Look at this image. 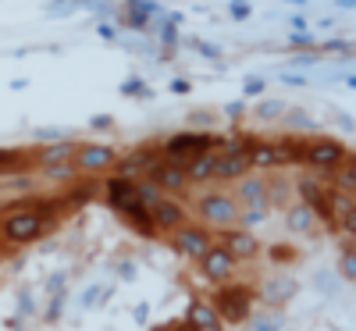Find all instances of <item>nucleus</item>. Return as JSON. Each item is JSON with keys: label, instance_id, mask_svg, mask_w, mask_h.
Returning <instances> with one entry per match:
<instances>
[{"label": "nucleus", "instance_id": "nucleus-1", "mask_svg": "<svg viewBox=\"0 0 356 331\" xmlns=\"http://www.w3.org/2000/svg\"><path fill=\"white\" fill-rule=\"evenodd\" d=\"M211 150H214V136H211V132H178V136H171V139L161 146V154H164L168 164L186 168L193 157L211 154Z\"/></svg>", "mask_w": 356, "mask_h": 331}, {"label": "nucleus", "instance_id": "nucleus-2", "mask_svg": "<svg viewBox=\"0 0 356 331\" xmlns=\"http://www.w3.org/2000/svg\"><path fill=\"white\" fill-rule=\"evenodd\" d=\"M211 307L218 310L221 321L243 324V321L253 314V289H250V285H221Z\"/></svg>", "mask_w": 356, "mask_h": 331}, {"label": "nucleus", "instance_id": "nucleus-3", "mask_svg": "<svg viewBox=\"0 0 356 331\" xmlns=\"http://www.w3.org/2000/svg\"><path fill=\"white\" fill-rule=\"evenodd\" d=\"M50 221H43L36 210H29V207H18L15 214H8L4 228H0V235H4V243L8 246H25V243H33V239H40L47 232Z\"/></svg>", "mask_w": 356, "mask_h": 331}, {"label": "nucleus", "instance_id": "nucleus-4", "mask_svg": "<svg viewBox=\"0 0 356 331\" xmlns=\"http://www.w3.org/2000/svg\"><path fill=\"white\" fill-rule=\"evenodd\" d=\"M196 214H200L207 225H218V228L225 232V228H235L239 203H235L232 196H225V193H207V196H200V203H196Z\"/></svg>", "mask_w": 356, "mask_h": 331}, {"label": "nucleus", "instance_id": "nucleus-5", "mask_svg": "<svg viewBox=\"0 0 356 331\" xmlns=\"http://www.w3.org/2000/svg\"><path fill=\"white\" fill-rule=\"evenodd\" d=\"M349 161V150L339 143V139H310L307 143V164L310 168H317V171H335V168H342Z\"/></svg>", "mask_w": 356, "mask_h": 331}, {"label": "nucleus", "instance_id": "nucleus-6", "mask_svg": "<svg viewBox=\"0 0 356 331\" xmlns=\"http://www.w3.org/2000/svg\"><path fill=\"white\" fill-rule=\"evenodd\" d=\"M114 164H118V154L107 143H82L75 154V171H82V175H104Z\"/></svg>", "mask_w": 356, "mask_h": 331}, {"label": "nucleus", "instance_id": "nucleus-7", "mask_svg": "<svg viewBox=\"0 0 356 331\" xmlns=\"http://www.w3.org/2000/svg\"><path fill=\"white\" fill-rule=\"evenodd\" d=\"M164 154H161V146H139L132 150L129 157H118V178H129V182H139V175H150L154 164H161Z\"/></svg>", "mask_w": 356, "mask_h": 331}, {"label": "nucleus", "instance_id": "nucleus-8", "mask_svg": "<svg viewBox=\"0 0 356 331\" xmlns=\"http://www.w3.org/2000/svg\"><path fill=\"white\" fill-rule=\"evenodd\" d=\"M175 239V250L182 253V257H189V260H203V253L214 246V239H211V232L207 228H200V225H182L178 232H171Z\"/></svg>", "mask_w": 356, "mask_h": 331}, {"label": "nucleus", "instance_id": "nucleus-9", "mask_svg": "<svg viewBox=\"0 0 356 331\" xmlns=\"http://www.w3.org/2000/svg\"><path fill=\"white\" fill-rule=\"evenodd\" d=\"M235 264L239 260H253L260 253V243H257V235L253 232H243V228H225L221 232V243H218Z\"/></svg>", "mask_w": 356, "mask_h": 331}, {"label": "nucleus", "instance_id": "nucleus-10", "mask_svg": "<svg viewBox=\"0 0 356 331\" xmlns=\"http://www.w3.org/2000/svg\"><path fill=\"white\" fill-rule=\"evenodd\" d=\"M296 292H300V282L292 275H271L260 285V303L267 310H275V307H285L289 299H296Z\"/></svg>", "mask_w": 356, "mask_h": 331}, {"label": "nucleus", "instance_id": "nucleus-11", "mask_svg": "<svg viewBox=\"0 0 356 331\" xmlns=\"http://www.w3.org/2000/svg\"><path fill=\"white\" fill-rule=\"evenodd\" d=\"M200 271H203V278L207 282H218V285H228V278L235 275V260L214 243L211 250L203 253V260H200Z\"/></svg>", "mask_w": 356, "mask_h": 331}, {"label": "nucleus", "instance_id": "nucleus-12", "mask_svg": "<svg viewBox=\"0 0 356 331\" xmlns=\"http://www.w3.org/2000/svg\"><path fill=\"white\" fill-rule=\"evenodd\" d=\"M150 218H154V228L157 232H178L186 225V207L178 203V200H171V196H164L154 210H150Z\"/></svg>", "mask_w": 356, "mask_h": 331}, {"label": "nucleus", "instance_id": "nucleus-13", "mask_svg": "<svg viewBox=\"0 0 356 331\" xmlns=\"http://www.w3.org/2000/svg\"><path fill=\"white\" fill-rule=\"evenodd\" d=\"M146 178H150V182H154L164 196H168V193H182V189L189 186V182H186V171H182V168H175V164H168V161L154 164Z\"/></svg>", "mask_w": 356, "mask_h": 331}, {"label": "nucleus", "instance_id": "nucleus-14", "mask_svg": "<svg viewBox=\"0 0 356 331\" xmlns=\"http://www.w3.org/2000/svg\"><path fill=\"white\" fill-rule=\"evenodd\" d=\"M75 154H79V143L75 139H61V143H50L36 154V164L47 171V168H57V164H75Z\"/></svg>", "mask_w": 356, "mask_h": 331}, {"label": "nucleus", "instance_id": "nucleus-15", "mask_svg": "<svg viewBox=\"0 0 356 331\" xmlns=\"http://www.w3.org/2000/svg\"><path fill=\"white\" fill-rule=\"evenodd\" d=\"M186 321H189L196 331H225V328H221V317H218V310L211 307V299H189Z\"/></svg>", "mask_w": 356, "mask_h": 331}, {"label": "nucleus", "instance_id": "nucleus-16", "mask_svg": "<svg viewBox=\"0 0 356 331\" xmlns=\"http://www.w3.org/2000/svg\"><path fill=\"white\" fill-rule=\"evenodd\" d=\"M250 175V157L235 154V157H218L214 154V178L218 182H239V178Z\"/></svg>", "mask_w": 356, "mask_h": 331}, {"label": "nucleus", "instance_id": "nucleus-17", "mask_svg": "<svg viewBox=\"0 0 356 331\" xmlns=\"http://www.w3.org/2000/svg\"><path fill=\"white\" fill-rule=\"evenodd\" d=\"M118 214H122L139 235H154L157 228H154V218H150V210H146L143 203H136V200H129L125 207H118Z\"/></svg>", "mask_w": 356, "mask_h": 331}, {"label": "nucleus", "instance_id": "nucleus-18", "mask_svg": "<svg viewBox=\"0 0 356 331\" xmlns=\"http://www.w3.org/2000/svg\"><path fill=\"white\" fill-rule=\"evenodd\" d=\"M104 200H107V207H125L129 200H136V182H129V178H107V186H104Z\"/></svg>", "mask_w": 356, "mask_h": 331}, {"label": "nucleus", "instance_id": "nucleus-19", "mask_svg": "<svg viewBox=\"0 0 356 331\" xmlns=\"http://www.w3.org/2000/svg\"><path fill=\"white\" fill-rule=\"evenodd\" d=\"M157 11H161V4H154V0H129V4H125V25L146 29Z\"/></svg>", "mask_w": 356, "mask_h": 331}, {"label": "nucleus", "instance_id": "nucleus-20", "mask_svg": "<svg viewBox=\"0 0 356 331\" xmlns=\"http://www.w3.org/2000/svg\"><path fill=\"white\" fill-rule=\"evenodd\" d=\"M275 154H278V168H285V164H307V143L303 139H278Z\"/></svg>", "mask_w": 356, "mask_h": 331}, {"label": "nucleus", "instance_id": "nucleus-21", "mask_svg": "<svg viewBox=\"0 0 356 331\" xmlns=\"http://www.w3.org/2000/svg\"><path fill=\"white\" fill-rule=\"evenodd\" d=\"M250 171L257 168V171H267V168H278V154H275V143H260V139H253V146H250Z\"/></svg>", "mask_w": 356, "mask_h": 331}, {"label": "nucleus", "instance_id": "nucleus-22", "mask_svg": "<svg viewBox=\"0 0 356 331\" xmlns=\"http://www.w3.org/2000/svg\"><path fill=\"white\" fill-rule=\"evenodd\" d=\"M285 225H289V232H296V235H307V232H314L317 218H314V210H310V207L296 203V207H289V214H285Z\"/></svg>", "mask_w": 356, "mask_h": 331}, {"label": "nucleus", "instance_id": "nucleus-23", "mask_svg": "<svg viewBox=\"0 0 356 331\" xmlns=\"http://www.w3.org/2000/svg\"><path fill=\"white\" fill-rule=\"evenodd\" d=\"M239 200H243L246 207H267V196H264V178H257V175L239 178Z\"/></svg>", "mask_w": 356, "mask_h": 331}, {"label": "nucleus", "instance_id": "nucleus-24", "mask_svg": "<svg viewBox=\"0 0 356 331\" xmlns=\"http://www.w3.org/2000/svg\"><path fill=\"white\" fill-rule=\"evenodd\" d=\"M182 171H186V182H207V178H214V150H211V154L193 157Z\"/></svg>", "mask_w": 356, "mask_h": 331}, {"label": "nucleus", "instance_id": "nucleus-25", "mask_svg": "<svg viewBox=\"0 0 356 331\" xmlns=\"http://www.w3.org/2000/svg\"><path fill=\"white\" fill-rule=\"evenodd\" d=\"M332 189H339V193H346V196H353L356 193V164H353V157L342 164V168H335L332 171Z\"/></svg>", "mask_w": 356, "mask_h": 331}, {"label": "nucleus", "instance_id": "nucleus-26", "mask_svg": "<svg viewBox=\"0 0 356 331\" xmlns=\"http://www.w3.org/2000/svg\"><path fill=\"white\" fill-rule=\"evenodd\" d=\"M324 203H328L332 218H342V214H356V203H353V196H346V193H339V189H324Z\"/></svg>", "mask_w": 356, "mask_h": 331}, {"label": "nucleus", "instance_id": "nucleus-27", "mask_svg": "<svg viewBox=\"0 0 356 331\" xmlns=\"http://www.w3.org/2000/svg\"><path fill=\"white\" fill-rule=\"evenodd\" d=\"M250 321V331H282V314H275V310H260V314H250L246 317Z\"/></svg>", "mask_w": 356, "mask_h": 331}, {"label": "nucleus", "instance_id": "nucleus-28", "mask_svg": "<svg viewBox=\"0 0 356 331\" xmlns=\"http://www.w3.org/2000/svg\"><path fill=\"white\" fill-rule=\"evenodd\" d=\"M161 200H164V193L150 182V178H143V182H136V203H143L146 210H154Z\"/></svg>", "mask_w": 356, "mask_h": 331}, {"label": "nucleus", "instance_id": "nucleus-29", "mask_svg": "<svg viewBox=\"0 0 356 331\" xmlns=\"http://www.w3.org/2000/svg\"><path fill=\"white\" fill-rule=\"evenodd\" d=\"M264 196H267V207H278V203H285V196H289V182L278 175V178H264Z\"/></svg>", "mask_w": 356, "mask_h": 331}, {"label": "nucleus", "instance_id": "nucleus-30", "mask_svg": "<svg viewBox=\"0 0 356 331\" xmlns=\"http://www.w3.org/2000/svg\"><path fill=\"white\" fill-rule=\"evenodd\" d=\"M97 189H100V182H93V178H89V182H82V189L75 186V189L65 196V203H61V207H86L89 200L97 196Z\"/></svg>", "mask_w": 356, "mask_h": 331}, {"label": "nucleus", "instance_id": "nucleus-31", "mask_svg": "<svg viewBox=\"0 0 356 331\" xmlns=\"http://www.w3.org/2000/svg\"><path fill=\"white\" fill-rule=\"evenodd\" d=\"M339 271H342V278H346V282H353V278H356V253H353V239H346V243H342Z\"/></svg>", "mask_w": 356, "mask_h": 331}, {"label": "nucleus", "instance_id": "nucleus-32", "mask_svg": "<svg viewBox=\"0 0 356 331\" xmlns=\"http://www.w3.org/2000/svg\"><path fill=\"white\" fill-rule=\"evenodd\" d=\"M282 114H285L282 100H260L257 104V118H260V122H275V118H282Z\"/></svg>", "mask_w": 356, "mask_h": 331}, {"label": "nucleus", "instance_id": "nucleus-33", "mask_svg": "<svg viewBox=\"0 0 356 331\" xmlns=\"http://www.w3.org/2000/svg\"><path fill=\"white\" fill-rule=\"evenodd\" d=\"M264 218H267V207H246V210H243V214L235 218V221L243 225V232H250V228H253V225H260Z\"/></svg>", "mask_w": 356, "mask_h": 331}, {"label": "nucleus", "instance_id": "nucleus-34", "mask_svg": "<svg viewBox=\"0 0 356 331\" xmlns=\"http://www.w3.org/2000/svg\"><path fill=\"white\" fill-rule=\"evenodd\" d=\"M289 47H292V50H310V54H314V50H317V40H314V33H292V36H289Z\"/></svg>", "mask_w": 356, "mask_h": 331}, {"label": "nucleus", "instance_id": "nucleus-35", "mask_svg": "<svg viewBox=\"0 0 356 331\" xmlns=\"http://www.w3.org/2000/svg\"><path fill=\"white\" fill-rule=\"evenodd\" d=\"M285 122H289L292 129H307V132L314 129V118L303 114V111H289V114H285Z\"/></svg>", "mask_w": 356, "mask_h": 331}, {"label": "nucleus", "instance_id": "nucleus-36", "mask_svg": "<svg viewBox=\"0 0 356 331\" xmlns=\"http://www.w3.org/2000/svg\"><path fill=\"white\" fill-rule=\"evenodd\" d=\"M43 175L50 178V182H61V178H75L79 171H75V164H57V168H47Z\"/></svg>", "mask_w": 356, "mask_h": 331}, {"label": "nucleus", "instance_id": "nucleus-37", "mask_svg": "<svg viewBox=\"0 0 356 331\" xmlns=\"http://www.w3.org/2000/svg\"><path fill=\"white\" fill-rule=\"evenodd\" d=\"M65 292H57V296H50V303H47V321H57L61 317V310H65Z\"/></svg>", "mask_w": 356, "mask_h": 331}, {"label": "nucleus", "instance_id": "nucleus-38", "mask_svg": "<svg viewBox=\"0 0 356 331\" xmlns=\"http://www.w3.org/2000/svg\"><path fill=\"white\" fill-rule=\"evenodd\" d=\"M18 164H22L18 150H0V171H11V168H18Z\"/></svg>", "mask_w": 356, "mask_h": 331}, {"label": "nucleus", "instance_id": "nucleus-39", "mask_svg": "<svg viewBox=\"0 0 356 331\" xmlns=\"http://www.w3.org/2000/svg\"><path fill=\"white\" fill-rule=\"evenodd\" d=\"M317 50H321V54H349L353 47H349L346 40H328V43H317Z\"/></svg>", "mask_w": 356, "mask_h": 331}, {"label": "nucleus", "instance_id": "nucleus-40", "mask_svg": "<svg viewBox=\"0 0 356 331\" xmlns=\"http://www.w3.org/2000/svg\"><path fill=\"white\" fill-rule=\"evenodd\" d=\"M36 139L50 146V143H61V139H68V136H65L61 129H36Z\"/></svg>", "mask_w": 356, "mask_h": 331}, {"label": "nucleus", "instance_id": "nucleus-41", "mask_svg": "<svg viewBox=\"0 0 356 331\" xmlns=\"http://www.w3.org/2000/svg\"><path fill=\"white\" fill-rule=\"evenodd\" d=\"M228 15H232L235 22H246V18L253 15V8H250V4H239V0H232V4H228Z\"/></svg>", "mask_w": 356, "mask_h": 331}, {"label": "nucleus", "instance_id": "nucleus-42", "mask_svg": "<svg viewBox=\"0 0 356 331\" xmlns=\"http://www.w3.org/2000/svg\"><path fill=\"white\" fill-rule=\"evenodd\" d=\"M122 93H125V97H132V93H139V97H150V89H146L139 79H129V82H122Z\"/></svg>", "mask_w": 356, "mask_h": 331}, {"label": "nucleus", "instance_id": "nucleus-43", "mask_svg": "<svg viewBox=\"0 0 356 331\" xmlns=\"http://www.w3.org/2000/svg\"><path fill=\"white\" fill-rule=\"evenodd\" d=\"M72 11H79V4H47V15H50V18H65V15H72Z\"/></svg>", "mask_w": 356, "mask_h": 331}, {"label": "nucleus", "instance_id": "nucleus-44", "mask_svg": "<svg viewBox=\"0 0 356 331\" xmlns=\"http://www.w3.org/2000/svg\"><path fill=\"white\" fill-rule=\"evenodd\" d=\"M111 125H114L111 114H93V118H89V129H97V132H104V129H111Z\"/></svg>", "mask_w": 356, "mask_h": 331}, {"label": "nucleus", "instance_id": "nucleus-45", "mask_svg": "<svg viewBox=\"0 0 356 331\" xmlns=\"http://www.w3.org/2000/svg\"><path fill=\"white\" fill-rule=\"evenodd\" d=\"M243 93H246V97H260V93H264V79H246Z\"/></svg>", "mask_w": 356, "mask_h": 331}, {"label": "nucleus", "instance_id": "nucleus-46", "mask_svg": "<svg viewBox=\"0 0 356 331\" xmlns=\"http://www.w3.org/2000/svg\"><path fill=\"white\" fill-rule=\"evenodd\" d=\"M97 296H100V285H89V289H86V296H82V310L97 307Z\"/></svg>", "mask_w": 356, "mask_h": 331}, {"label": "nucleus", "instance_id": "nucleus-47", "mask_svg": "<svg viewBox=\"0 0 356 331\" xmlns=\"http://www.w3.org/2000/svg\"><path fill=\"white\" fill-rule=\"evenodd\" d=\"M193 50H200L203 57H221V50H218V47H211V43H203V40H193Z\"/></svg>", "mask_w": 356, "mask_h": 331}, {"label": "nucleus", "instance_id": "nucleus-48", "mask_svg": "<svg viewBox=\"0 0 356 331\" xmlns=\"http://www.w3.org/2000/svg\"><path fill=\"white\" fill-rule=\"evenodd\" d=\"M97 33H100V40H107V43H114V40H118V29H114V25H107V22H100V25H97Z\"/></svg>", "mask_w": 356, "mask_h": 331}, {"label": "nucleus", "instance_id": "nucleus-49", "mask_svg": "<svg viewBox=\"0 0 356 331\" xmlns=\"http://www.w3.org/2000/svg\"><path fill=\"white\" fill-rule=\"evenodd\" d=\"M289 25H292V33H310L307 15H292V18H289Z\"/></svg>", "mask_w": 356, "mask_h": 331}, {"label": "nucleus", "instance_id": "nucleus-50", "mask_svg": "<svg viewBox=\"0 0 356 331\" xmlns=\"http://www.w3.org/2000/svg\"><path fill=\"white\" fill-rule=\"evenodd\" d=\"M18 314H22V317L33 314V296H29V292H22V296H18Z\"/></svg>", "mask_w": 356, "mask_h": 331}, {"label": "nucleus", "instance_id": "nucleus-51", "mask_svg": "<svg viewBox=\"0 0 356 331\" xmlns=\"http://www.w3.org/2000/svg\"><path fill=\"white\" fill-rule=\"evenodd\" d=\"M47 292H50V296H57V292H65V275H54V278L47 282Z\"/></svg>", "mask_w": 356, "mask_h": 331}, {"label": "nucleus", "instance_id": "nucleus-52", "mask_svg": "<svg viewBox=\"0 0 356 331\" xmlns=\"http://www.w3.org/2000/svg\"><path fill=\"white\" fill-rule=\"evenodd\" d=\"M118 275H122L125 282H132V278H136V264H132V260H122V267H118Z\"/></svg>", "mask_w": 356, "mask_h": 331}, {"label": "nucleus", "instance_id": "nucleus-53", "mask_svg": "<svg viewBox=\"0 0 356 331\" xmlns=\"http://www.w3.org/2000/svg\"><path fill=\"white\" fill-rule=\"evenodd\" d=\"M161 40H164L168 47H175V40H178V29H175V25H164V29H161Z\"/></svg>", "mask_w": 356, "mask_h": 331}, {"label": "nucleus", "instance_id": "nucleus-54", "mask_svg": "<svg viewBox=\"0 0 356 331\" xmlns=\"http://www.w3.org/2000/svg\"><path fill=\"white\" fill-rule=\"evenodd\" d=\"M189 89H193V86H189L186 79H175V82H171V93H189Z\"/></svg>", "mask_w": 356, "mask_h": 331}, {"label": "nucleus", "instance_id": "nucleus-55", "mask_svg": "<svg viewBox=\"0 0 356 331\" xmlns=\"http://www.w3.org/2000/svg\"><path fill=\"white\" fill-rule=\"evenodd\" d=\"M278 79H282L285 86H307V79H303V75H278Z\"/></svg>", "mask_w": 356, "mask_h": 331}, {"label": "nucleus", "instance_id": "nucleus-56", "mask_svg": "<svg viewBox=\"0 0 356 331\" xmlns=\"http://www.w3.org/2000/svg\"><path fill=\"white\" fill-rule=\"evenodd\" d=\"M146 317H150V307L139 303V307H136V321H139V324H146Z\"/></svg>", "mask_w": 356, "mask_h": 331}, {"label": "nucleus", "instance_id": "nucleus-57", "mask_svg": "<svg viewBox=\"0 0 356 331\" xmlns=\"http://www.w3.org/2000/svg\"><path fill=\"white\" fill-rule=\"evenodd\" d=\"M243 111H246V104H228V107H225V114H232V118H239Z\"/></svg>", "mask_w": 356, "mask_h": 331}, {"label": "nucleus", "instance_id": "nucleus-58", "mask_svg": "<svg viewBox=\"0 0 356 331\" xmlns=\"http://www.w3.org/2000/svg\"><path fill=\"white\" fill-rule=\"evenodd\" d=\"M171 328H175V331H196L189 321H171Z\"/></svg>", "mask_w": 356, "mask_h": 331}, {"label": "nucleus", "instance_id": "nucleus-59", "mask_svg": "<svg viewBox=\"0 0 356 331\" xmlns=\"http://www.w3.org/2000/svg\"><path fill=\"white\" fill-rule=\"evenodd\" d=\"M22 324H25V317H11V321H8L11 331H22Z\"/></svg>", "mask_w": 356, "mask_h": 331}, {"label": "nucleus", "instance_id": "nucleus-60", "mask_svg": "<svg viewBox=\"0 0 356 331\" xmlns=\"http://www.w3.org/2000/svg\"><path fill=\"white\" fill-rule=\"evenodd\" d=\"M150 331H175L171 324H161V328H150Z\"/></svg>", "mask_w": 356, "mask_h": 331}, {"label": "nucleus", "instance_id": "nucleus-61", "mask_svg": "<svg viewBox=\"0 0 356 331\" xmlns=\"http://www.w3.org/2000/svg\"><path fill=\"white\" fill-rule=\"evenodd\" d=\"M4 207H8V203H4V200H0V210H4Z\"/></svg>", "mask_w": 356, "mask_h": 331}]
</instances>
